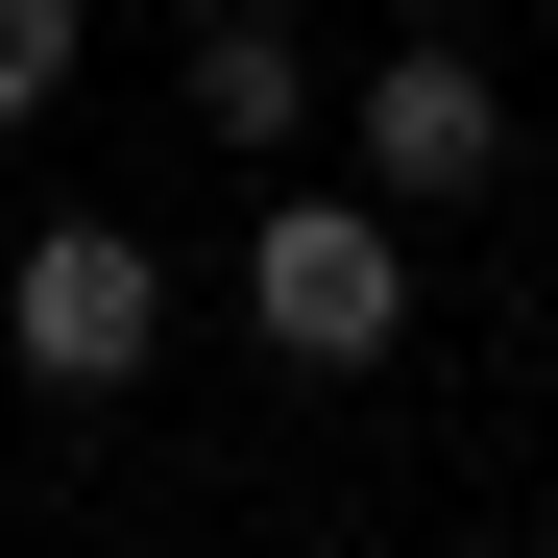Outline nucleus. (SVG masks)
<instances>
[{
    "mask_svg": "<svg viewBox=\"0 0 558 558\" xmlns=\"http://www.w3.org/2000/svg\"><path fill=\"white\" fill-rule=\"evenodd\" d=\"M243 340L316 364V389H340V364H389V340H413V243H389V195H267V219H243Z\"/></svg>",
    "mask_w": 558,
    "mask_h": 558,
    "instance_id": "f257e3e1",
    "label": "nucleus"
},
{
    "mask_svg": "<svg viewBox=\"0 0 558 558\" xmlns=\"http://www.w3.org/2000/svg\"><path fill=\"white\" fill-rule=\"evenodd\" d=\"M73 73H98V0H0V122H49Z\"/></svg>",
    "mask_w": 558,
    "mask_h": 558,
    "instance_id": "39448f33",
    "label": "nucleus"
},
{
    "mask_svg": "<svg viewBox=\"0 0 558 558\" xmlns=\"http://www.w3.org/2000/svg\"><path fill=\"white\" fill-rule=\"evenodd\" d=\"M340 146H364V195H389V219H461V195L510 170V98H486V49H437V25H413V49L340 98Z\"/></svg>",
    "mask_w": 558,
    "mask_h": 558,
    "instance_id": "f03ea898",
    "label": "nucleus"
},
{
    "mask_svg": "<svg viewBox=\"0 0 558 558\" xmlns=\"http://www.w3.org/2000/svg\"><path fill=\"white\" fill-rule=\"evenodd\" d=\"M292 122H316L292 25H267V0H219V25H195V146H292Z\"/></svg>",
    "mask_w": 558,
    "mask_h": 558,
    "instance_id": "20e7f679",
    "label": "nucleus"
},
{
    "mask_svg": "<svg viewBox=\"0 0 558 558\" xmlns=\"http://www.w3.org/2000/svg\"><path fill=\"white\" fill-rule=\"evenodd\" d=\"M0 340H25V389H122V364L170 340V267L122 219H49L25 267H0Z\"/></svg>",
    "mask_w": 558,
    "mask_h": 558,
    "instance_id": "7ed1b4c3",
    "label": "nucleus"
},
{
    "mask_svg": "<svg viewBox=\"0 0 558 558\" xmlns=\"http://www.w3.org/2000/svg\"><path fill=\"white\" fill-rule=\"evenodd\" d=\"M195 25H219V0H195Z\"/></svg>",
    "mask_w": 558,
    "mask_h": 558,
    "instance_id": "423d86ee",
    "label": "nucleus"
}]
</instances>
